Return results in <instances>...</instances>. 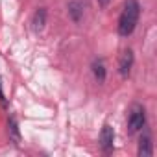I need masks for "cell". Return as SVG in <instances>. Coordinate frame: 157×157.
I'll return each instance as SVG.
<instances>
[{"instance_id": "1", "label": "cell", "mask_w": 157, "mask_h": 157, "mask_svg": "<svg viewBox=\"0 0 157 157\" xmlns=\"http://www.w3.org/2000/svg\"><path fill=\"white\" fill-rule=\"evenodd\" d=\"M139 15H140V6L137 0H126L124 10L120 13L118 19V33L122 37H128L133 33L137 22H139Z\"/></svg>"}, {"instance_id": "2", "label": "cell", "mask_w": 157, "mask_h": 157, "mask_svg": "<svg viewBox=\"0 0 157 157\" xmlns=\"http://www.w3.org/2000/svg\"><path fill=\"white\" fill-rule=\"evenodd\" d=\"M146 124V115H144V107L142 105H133L128 113V131L129 133H137L139 129H142Z\"/></svg>"}, {"instance_id": "3", "label": "cell", "mask_w": 157, "mask_h": 157, "mask_svg": "<svg viewBox=\"0 0 157 157\" xmlns=\"http://www.w3.org/2000/svg\"><path fill=\"white\" fill-rule=\"evenodd\" d=\"M113 142H115V131L109 124H104L102 133H100V146L105 153L113 151Z\"/></svg>"}, {"instance_id": "4", "label": "cell", "mask_w": 157, "mask_h": 157, "mask_svg": "<svg viewBox=\"0 0 157 157\" xmlns=\"http://www.w3.org/2000/svg\"><path fill=\"white\" fill-rule=\"evenodd\" d=\"M131 68H133V52L131 50H124L120 54V59H118V72H120L122 78H128Z\"/></svg>"}, {"instance_id": "5", "label": "cell", "mask_w": 157, "mask_h": 157, "mask_svg": "<svg viewBox=\"0 0 157 157\" xmlns=\"http://www.w3.org/2000/svg\"><path fill=\"white\" fill-rule=\"evenodd\" d=\"M44 24H46V10H44V8H39V10L33 13L32 28H33V32H43Z\"/></svg>"}, {"instance_id": "6", "label": "cell", "mask_w": 157, "mask_h": 157, "mask_svg": "<svg viewBox=\"0 0 157 157\" xmlns=\"http://www.w3.org/2000/svg\"><path fill=\"white\" fill-rule=\"evenodd\" d=\"M68 15L74 22H80L82 17H83V4L80 2V0H72V2L68 4Z\"/></svg>"}, {"instance_id": "7", "label": "cell", "mask_w": 157, "mask_h": 157, "mask_svg": "<svg viewBox=\"0 0 157 157\" xmlns=\"http://www.w3.org/2000/svg\"><path fill=\"white\" fill-rule=\"evenodd\" d=\"M151 153H153V150H151V139H150V135L140 137V142H139V155L142 157V155H151Z\"/></svg>"}, {"instance_id": "8", "label": "cell", "mask_w": 157, "mask_h": 157, "mask_svg": "<svg viewBox=\"0 0 157 157\" xmlns=\"http://www.w3.org/2000/svg\"><path fill=\"white\" fill-rule=\"evenodd\" d=\"M93 74H94V78H96L98 82H104L105 80V65H104L102 59H96L93 63Z\"/></svg>"}, {"instance_id": "9", "label": "cell", "mask_w": 157, "mask_h": 157, "mask_svg": "<svg viewBox=\"0 0 157 157\" xmlns=\"http://www.w3.org/2000/svg\"><path fill=\"white\" fill-rule=\"evenodd\" d=\"M8 129H10V137H11L15 142H19V140H21V135H19V126H17L15 118H10V122H8Z\"/></svg>"}, {"instance_id": "10", "label": "cell", "mask_w": 157, "mask_h": 157, "mask_svg": "<svg viewBox=\"0 0 157 157\" xmlns=\"http://www.w3.org/2000/svg\"><path fill=\"white\" fill-rule=\"evenodd\" d=\"M0 102L6 104V98H4V91H2V80H0Z\"/></svg>"}, {"instance_id": "11", "label": "cell", "mask_w": 157, "mask_h": 157, "mask_svg": "<svg viewBox=\"0 0 157 157\" xmlns=\"http://www.w3.org/2000/svg\"><path fill=\"white\" fill-rule=\"evenodd\" d=\"M98 4H100V6H102V8H105V6H107V4H109V0H98Z\"/></svg>"}]
</instances>
